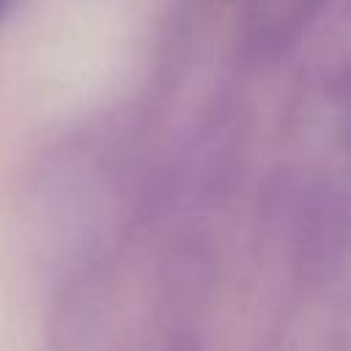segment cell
<instances>
[{
  "mask_svg": "<svg viewBox=\"0 0 351 351\" xmlns=\"http://www.w3.org/2000/svg\"><path fill=\"white\" fill-rule=\"evenodd\" d=\"M8 3H11V0H0V14L5 11V5H8Z\"/></svg>",
  "mask_w": 351,
  "mask_h": 351,
  "instance_id": "1",
  "label": "cell"
}]
</instances>
